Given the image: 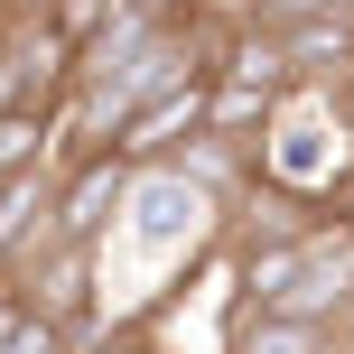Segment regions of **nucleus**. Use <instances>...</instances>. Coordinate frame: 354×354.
I'll use <instances>...</instances> for the list:
<instances>
[{
	"mask_svg": "<svg viewBox=\"0 0 354 354\" xmlns=\"http://www.w3.org/2000/svg\"><path fill=\"white\" fill-rule=\"evenodd\" d=\"M122 187H131V159H122L112 140L56 149V159H47V233H66V243H103L112 214H122Z\"/></svg>",
	"mask_w": 354,
	"mask_h": 354,
	"instance_id": "2",
	"label": "nucleus"
},
{
	"mask_svg": "<svg viewBox=\"0 0 354 354\" xmlns=\"http://www.w3.org/2000/svg\"><path fill=\"white\" fill-rule=\"evenodd\" d=\"M0 354H75V336H66V326H47L37 308H19V326L0 336Z\"/></svg>",
	"mask_w": 354,
	"mask_h": 354,
	"instance_id": "7",
	"label": "nucleus"
},
{
	"mask_svg": "<svg viewBox=\"0 0 354 354\" xmlns=\"http://www.w3.org/2000/svg\"><path fill=\"white\" fill-rule=\"evenodd\" d=\"M168 168L187 177V187H205L214 205H233V196L252 187V140H233V131H205V122H196L187 140L168 149Z\"/></svg>",
	"mask_w": 354,
	"mask_h": 354,
	"instance_id": "4",
	"label": "nucleus"
},
{
	"mask_svg": "<svg viewBox=\"0 0 354 354\" xmlns=\"http://www.w3.org/2000/svg\"><path fill=\"white\" fill-rule=\"evenodd\" d=\"M224 354H326V326L270 317V308H233V326H224Z\"/></svg>",
	"mask_w": 354,
	"mask_h": 354,
	"instance_id": "5",
	"label": "nucleus"
},
{
	"mask_svg": "<svg viewBox=\"0 0 354 354\" xmlns=\"http://www.w3.org/2000/svg\"><path fill=\"white\" fill-rule=\"evenodd\" d=\"M317 214H326V224H336V233H354V149H345V168L326 177V196H317Z\"/></svg>",
	"mask_w": 354,
	"mask_h": 354,
	"instance_id": "8",
	"label": "nucleus"
},
{
	"mask_svg": "<svg viewBox=\"0 0 354 354\" xmlns=\"http://www.w3.org/2000/svg\"><path fill=\"white\" fill-rule=\"evenodd\" d=\"M0 28H10V0H0Z\"/></svg>",
	"mask_w": 354,
	"mask_h": 354,
	"instance_id": "10",
	"label": "nucleus"
},
{
	"mask_svg": "<svg viewBox=\"0 0 354 354\" xmlns=\"http://www.w3.org/2000/svg\"><path fill=\"white\" fill-rule=\"evenodd\" d=\"M19 308H28V299H19V289L0 280V336H10V326H19Z\"/></svg>",
	"mask_w": 354,
	"mask_h": 354,
	"instance_id": "9",
	"label": "nucleus"
},
{
	"mask_svg": "<svg viewBox=\"0 0 354 354\" xmlns=\"http://www.w3.org/2000/svg\"><path fill=\"white\" fill-rule=\"evenodd\" d=\"M47 159H56V112L10 103V112H0V177H28V168H47Z\"/></svg>",
	"mask_w": 354,
	"mask_h": 354,
	"instance_id": "6",
	"label": "nucleus"
},
{
	"mask_svg": "<svg viewBox=\"0 0 354 354\" xmlns=\"http://www.w3.org/2000/svg\"><path fill=\"white\" fill-rule=\"evenodd\" d=\"M196 122H205V75H187V84H168V93H149V103H131L122 131H112V149H122L131 168H140V159H168Z\"/></svg>",
	"mask_w": 354,
	"mask_h": 354,
	"instance_id": "3",
	"label": "nucleus"
},
{
	"mask_svg": "<svg viewBox=\"0 0 354 354\" xmlns=\"http://www.w3.org/2000/svg\"><path fill=\"white\" fill-rule=\"evenodd\" d=\"M214 233H224V205H214L205 187H187L168 159H140L122 187V243L140 252V261H196V252H214Z\"/></svg>",
	"mask_w": 354,
	"mask_h": 354,
	"instance_id": "1",
	"label": "nucleus"
}]
</instances>
